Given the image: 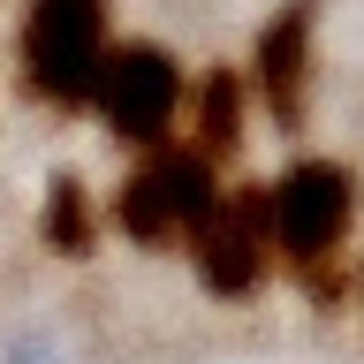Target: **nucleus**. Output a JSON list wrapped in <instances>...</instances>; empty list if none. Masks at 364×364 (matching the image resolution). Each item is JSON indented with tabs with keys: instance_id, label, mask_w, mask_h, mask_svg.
Returning a JSON list of instances; mask_svg holds the SVG:
<instances>
[{
	"instance_id": "nucleus-6",
	"label": "nucleus",
	"mask_w": 364,
	"mask_h": 364,
	"mask_svg": "<svg viewBox=\"0 0 364 364\" xmlns=\"http://www.w3.org/2000/svg\"><path fill=\"white\" fill-rule=\"evenodd\" d=\"M250 91L266 99V114L281 129L304 122V99H311V0H289L281 16L258 31V53H250Z\"/></svg>"
},
{
	"instance_id": "nucleus-7",
	"label": "nucleus",
	"mask_w": 364,
	"mask_h": 364,
	"mask_svg": "<svg viewBox=\"0 0 364 364\" xmlns=\"http://www.w3.org/2000/svg\"><path fill=\"white\" fill-rule=\"evenodd\" d=\"M190 114H198V136H190V144H198L205 159H220L228 144L243 136L235 129V122H243V76H235V68H213V76L198 84V107Z\"/></svg>"
},
{
	"instance_id": "nucleus-5",
	"label": "nucleus",
	"mask_w": 364,
	"mask_h": 364,
	"mask_svg": "<svg viewBox=\"0 0 364 364\" xmlns=\"http://www.w3.org/2000/svg\"><path fill=\"white\" fill-rule=\"evenodd\" d=\"M266 258H273V220H266V198H220L205 213V228L190 235V266H198L205 296H220V304H243L258 296L266 281Z\"/></svg>"
},
{
	"instance_id": "nucleus-2",
	"label": "nucleus",
	"mask_w": 364,
	"mask_h": 364,
	"mask_svg": "<svg viewBox=\"0 0 364 364\" xmlns=\"http://www.w3.org/2000/svg\"><path fill=\"white\" fill-rule=\"evenodd\" d=\"M107 0H31L23 8V84L46 107H91L107 68Z\"/></svg>"
},
{
	"instance_id": "nucleus-3",
	"label": "nucleus",
	"mask_w": 364,
	"mask_h": 364,
	"mask_svg": "<svg viewBox=\"0 0 364 364\" xmlns=\"http://www.w3.org/2000/svg\"><path fill=\"white\" fill-rule=\"evenodd\" d=\"M91 107H99V122H107L122 144L159 152V144L175 136L182 107H190L182 61L167 53V46H152V38H122V46H107V68H99V84H91Z\"/></svg>"
},
{
	"instance_id": "nucleus-8",
	"label": "nucleus",
	"mask_w": 364,
	"mask_h": 364,
	"mask_svg": "<svg viewBox=\"0 0 364 364\" xmlns=\"http://www.w3.org/2000/svg\"><path fill=\"white\" fill-rule=\"evenodd\" d=\"M46 243L68 250V258L91 250V205H84V190H76V175H61L53 198H46Z\"/></svg>"
},
{
	"instance_id": "nucleus-9",
	"label": "nucleus",
	"mask_w": 364,
	"mask_h": 364,
	"mask_svg": "<svg viewBox=\"0 0 364 364\" xmlns=\"http://www.w3.org/2000/svg\"><path fill=\"white\" fill-rule=\"evenodd\" d=\"M0 364H68V357L46 334H8V341H0Z\"/></svg>"
},
{
	"instance_id": "nucleus-4",
	"label": "nucleus",
	"mask_w": 364,
	"mask_h": 364,
	"mask_svg": "<svg viewBox=\"0 0 364 364\" xmlns=\"http://www.w3.org/2000/svg\"><path fill=\"white\" fill-rule=\"evenodd\" d=\"M266 220H273V250H281L296 273H318L341 243H349L357 182L341 175L334 159H296L289 175L266 190Z\"/></svg>"
},
{
	"instance_id": "nucleus-1",
	"label": "nucleus",
	"mask_w": 364,
	"mask_h": 364,
	"mask_svg": "<svg viewBox=\"0 0 364 364\" xmlns=\"http://www.w3.org/2000/svg\"><path fill=\"white\" fill-rule=\"evenodd\" d=\"M220 205V182H213V159L198 144H159L144 152L122 190H114V228L129 235L136 250H190V235L205 228V213Z\"/></svg>"
}]
</instances>
